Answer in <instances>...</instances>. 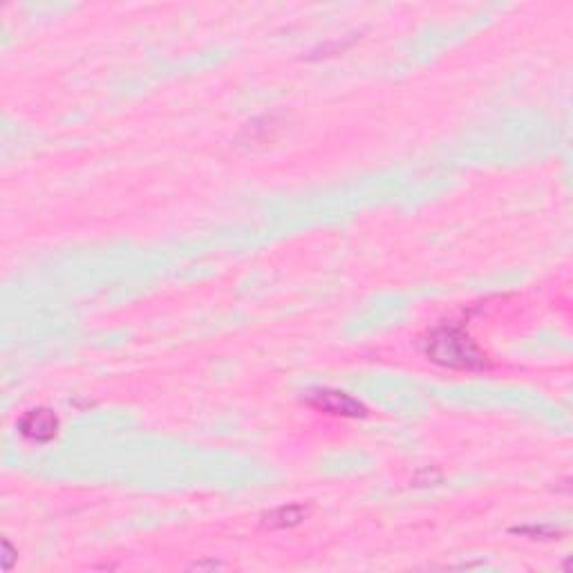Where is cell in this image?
Segmentation results:
<instances>
[{
	"instance_id": "4",
	"label": "cell",
	"mask_w": 573,
	"mask_h": 573,
	"mask_svg": "<svg viewBox=\"0 0 573 573\" xmlns=\"http://www.w3.org/2000/svg\"><path fill=\"white\" fill-rule=\"evenodd\" d=\"M307 515H309V509L305 504H285L262 515V524H265L271 531L294 529V526L303 524L307 520Z\"/></svg>"
},
{
	"instance_id": "1",
	"label": "cell",
	"mask_w": 573,
	"mask_h": 573,
	"mask_svg": "<svg viewBox=\"0 0 573 573\" xmlns=\"http://www.w3.org/2000/svg\"><path fill=\"white\" fill-rule=\"evenodd\" d=\"M421 352L430 363L446 370L482 372L491 368V359L462 325L441 323L421 338Z\"/></svg>"
},
{
	"instance_id": "3",
	"label": "cell",
	"mask_w": 573,
	"mask_h": 573,
	"mask_svg": "<svg viewBox=\"0 0 573 573\" xmlns=\"http://www.w3.org/2000/svg\"><path fill=\"white\" fill-rule=\"evenodd\" d=\"M61 421L56 412L50 408H32L18 419V432L27 441L34 444H50V441L59 435Z\"/></svg>"
},
{
	"instance_id": "2",
	"label": "cell",
	"mask_w": 573,
	"mask_h": 573,
	"mask_svg": "<svg viewBox=\"0 0 573 573\" xmlns=\"http://www.w3.org/2000/svg\"><path fill=\"white\" fill-rule=\"evenodd\" d=\"M307 406H312L318 412H325V415H330V417H341V419L368 417V408H365V403L341 390L309 392Z\"/></svg>"
}]
</instances>
